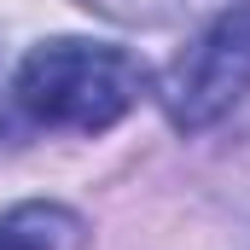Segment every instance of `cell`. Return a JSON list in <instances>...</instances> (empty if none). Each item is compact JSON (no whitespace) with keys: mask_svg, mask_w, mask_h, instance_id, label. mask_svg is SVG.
Returning <instances> with one entry per match:
<instances>
[{"mask_svg":"<svg viewBox=\"0 0 250 250\" xmlns=\"http://www.w3.org/2000/svg\"><path fill=\"white\" fill-rule=\"evenodd\" d=\"M146 76L123 47L99 41H41L12 70V111L35 128H64V134H105L140 105Z\"/></svg>","mask_w":250,"mask_h":250,"instance_id":"obj_1","label":"cell"},{"mask_svg":"<svg viewBox=\"0 0 250 250\" xmlns=\"http://www.w3.org/2000/svg\"><path fill=\"white\" fill-rule=\"evenodd\" d=\"M163 111L169 123L198 134L221 123L250 93V0H233L163 76Z\"/></svg>","mask_w":250,"mask_h":250,"instance_id":"obj_2","label":"cell"},{"mask_svg":"<svg viewBox=\"0 0 250 250\" xmlns=\"http://www.w3.org/2000/svg\"><path fill=\"white\" fill-rule=\"evenodd\" d=\"M87 245V221L70 204H12L0 209V250H82Z\"/></svg>","mask_w":250,"mask_h":250,"instance_id":"obj_3","label":"cell"},{"mask_svg":"<svg viewBox=\"0 0 250 250\" xmlns=\"http://www.w3.org/2000/svg\"><path fill=\"white\" fill-rule=\"evenodd\" d=\"M82 6H99V12H111V18H128V23H157V18L181 12L187 0H82Z\"/></svg>","mask_w":250,"mask_h":250,"instance_id":"obj_4","label":"cell"}]
</instances>
